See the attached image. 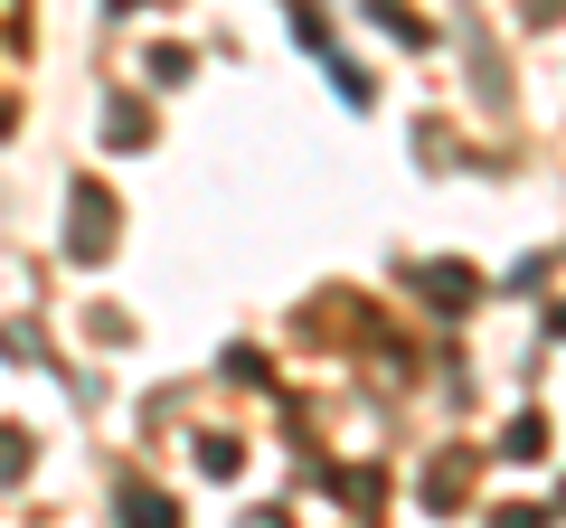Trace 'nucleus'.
<instances>
[{
	"instance_id": "nucleus-1",
	"label": "nucleus",
	"mask_w": 566,
	"mask_h": 528,
	"mask_svg": "<svg viewBox=\"0 0 566 528\" xmlns=\"http://www.w3.org/2000/svg\"><path fill=\"white\" fill-rule=\"evenodd\" d=\"M416 284H424V303H434V311H463L472 293H482V274H472V264H424Z\"/></svg>"
},
{
	"instance_id": "nucleus-2",
	"label": "nucleus",
	"mask_w": 566,
	"mask_h": 528,
	"mask_svg": "<svg viewBox=\"0 0 566 528\" xmlns=\"http://www.w3.org/2000/svg\"><path fill=\"white\" fill-rule=\"evenodd\" d=\"M104 236H114V226H104V189H76V236H66V245H76V264H95Z\"/></svg>"
},
{
	"instance_id": "nucleus-3",
	"label": "nucleus",
	"mask_w": 566,
	"mask_h": 528,
	"mask_svg": "<svg viewBox=\"0 0 566 528\" xmlns=\"http://www.w3.org/2000/svg\"><path fill=\"white\" fill-rule=\"evenodd\" d=\"M123 528H180V509H170L161 490H142V482H123Z\"/></svg>"
},
{
	"instance_id": "nucleus-4",
	"label": "nucleus",
	"mask_w": 566,
	"mask_h": 528,
	"mask_svg": "<svg viewBox=\"0 0 566 528\" xmlns=\"http://www.w3.org/2000/svg\"><path fill=\"white\" fill-rule=\"evenodd\" d=\"M501 453H510V463H538V453H547V425H538V415H520V425L501 434Z\"/></svg>"
},
{
	"instance_id": "nucleus-5",
	"label": "nucleus",
	"mask_w": 566,
	"mask_h": 528,
	"mask_svg": "<svg viewBox=\"0 0 566 528\" xmlns=\"http://www.w3.org/2000/svg\"><path fill=\"white\" fill-rule=\"evenodd\" d=\"M491 528H547L538 509H491Z\"/></svg>"
}]
</instances>
